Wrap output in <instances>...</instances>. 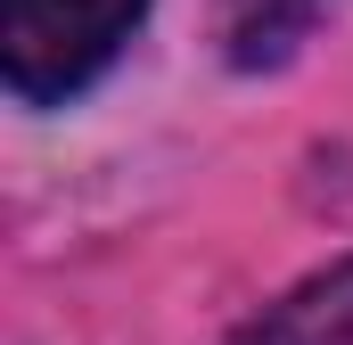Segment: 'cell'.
Listing matches in <instances>:
<instances>
[{
  "label": "cell",
  "mask_w": 353,
  "mask_h": 345,
  "mask_svg": "<svg viewBox=\"0 0 353 345\" xmlns=\"http://www.w3.org/2000/svg\"><path fill=\"white\" fill-rule=\"evenodd\" d=\"M140 17L148 0H0V83L25 107H66L115 66Z\"/></svg>",
  "instance_id": "6da1fadb"
},
{
  "label": "cell",
  "mask_w": 353,
  "mask_h": 345,
  "mask_svg": "<svg viewBox=\"0 0 353 345\" xmlns=\"http://www.w3.org/2000/svg\"><path fill=\"white\" fill-rule=\"evenodd\" d=\"M230 345H353V255L312 271L296 296H279L263 321H247Z\"/></svg>",
  "instance_id": "7a4b0ae2"
},
{
  "label": "cell",
  "mask_w": 353,
  "mask_h": 345,
  "mask_svg": "<svg viewBox=\"0 0 353 345\" xmlns=\"http://www.w3.org/2000/svg\"><path fill=\"white\" fill-rule=\"evenodd\" d=\"M321 17L329 0H222V50L230 66H279Z\"/></svg>",
  "instance_id": "3957f363"
}]
</instances>
